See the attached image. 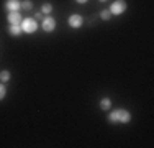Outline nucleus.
<instances>
[{
    "mask_svg": "<svg viewBox=\"0 0 154 148\" xmlns=\"http://www.w3.org/2000/svg\"><path fill=\"white\" fill-rule=\"evenodd\" d=\"M43 18H45V15H43L41 12H39V13H35V20H36V21H38V20H43Z\"/></svg>",
    "mask_w": 154,
    "mask_h": 148,
    "instance_id": "nucleus-15",
    "label": "nucleus"
},
{
    "mask_svg": "<svg viewBox=\"0 0 154 148\" xmlns=\"http://www.w3.org/2000/svg\"><path fill=\"white\" fill-rule=\"evenodd\" d=\"M8 33H10L12 36H20L21 33H23L21 25H10V27H8Z\"/></svg>",
    "mask_w": 154,
    "mask_h": 148,
    "instance_id": "nucleus-8",
    "label": "nucleus"
},
{
    "mask_svg": "<svg viewBox=\"0 0 154 148\" xmlns=\"http://www.w3.org/2000/svg\"><path fill=\"white\" fill-rule=\"evenodd\" d=\"M20 25H21L23 33H35L36 30H38V21H36L35 18H23Z\"/></svg>",
    "mask_w": 154,
    "mask_h": 148,
    "instance_id": "nucleus-2",
    "label": "nucleus"
},
{
    "mask_svg": "<svg viewBox=\"0 0 154 148\" xmlns=\"http://www.w3.org/2000/svg\"><path fill=\"white\" fill-rule=\"evenodd\" d=\"M126 8H128V3L125 2V0H116V2H113L112 5H110V13L112 15H122L126 12Z\"/></svg>",
    "mask_w": 154,
    "mask_h": 148,
    "instance_id": "nucleus-3",
    "label": "nucleus"
},
{
    "mask_svg": "<svg viewBox=\"0 0 154 148\" xmlns=\"http://www.w3.org/2000/svg\"><path fill=\"white\" fill-rule=\"evenodd\" d=\"M82 23H84V18L80 17L79 13H72L71 17H69V20H67V25L71 28H74V30L80 28V27H82Z\"/></svg>",
    "mask_w": 154,
    "mask_h": 148,
    "instance_id": "nucleus-5",
    "label": "nucleus"
},
{
    "mask_svg": "<svg viewBox=\"0 0 154 148\" xmlns=\"http://www.w3.org/2000/svg\"><path fill=\"white\" fill-rule=\"evenodd\" d=\"M7 20H8L10 25H20L21 20H23V15L20 12H8L7 13Z\"/></svg>",
    "mask_w": 154,
    "mask_h": 148,
    "instance_id": "nucleus-7",
    "label": "nucleus"
},
{
    "mask_svg": "<svg viewBox=\"0 0 154 148\" xmlns=\"http://www.w3.org/2000/svg\"><path fill=\"white\" fill-rule=\"evenodd\" d=\"M98 2H108V0H98Z\"/></svg>",
    "mask_w": 154,
    "mask_h": 148,
    "instance_id": "nucleus-17",
    "label": "nucleus"
},
{
    "mask_svg": "<svg viewBox=\"0 0 154 148\" xmlns=\"http://www.w3.org/2000/svg\"><path fill=\"white\" fill-rule=\"evenodd\" d=\"M51 12H53V5H51V3H43L41 5V13L46 17V15H49Z\"/></svg>",
    "mask_w": 154,
    "mask_h": 148,
    "instance_id": "nucleus-10",
    "label": "nucleus"
},
{
    "mask_svg": "<svg viewBox=\"0 0 154 148\" xmlns=\"http://www.w3.org/2000/svg\"><path fill=\"white\" fill-rule=\"evenodd\" d=\"M77 3H87V0H75Z\"/></svg>",
    "mask_w": 154,
    "mask_h": 148,
    "instance_id": "nucleus-16",
    "label": "nucleus"
},
{
    "mask_svg": "<svg viewBox=\"0 0 154 148\" xmlns=\"http://www.w3.org/2000/svg\"><path fill=\"white\" fill-rule=\"evenodd\" d=\"M7 12H20L21 10V0H5L3 3Z\"/></svg>",
    "mask_w": 154,
    "mask_h": 148,
    "instance_id": "nucleus-6",
    "label": "nucleus"
},
{
    "mask_svg": "<svg viewBox=\"0 0 154 148\" xmlns=\"http://www.w3.org/2000/svg\"><path fill=\"white\" fill-rule=\"evenodd\" d=\"M108 122L112 124H130L131 122V114L126 109H118L108 114Z\"/></svg>",
    "mask_w": 154,
    "mask_h": 148,
    "instance_id": "nucleus-1",
    "label": "nucleus"
},
{
    "mask_svg": "<svg viewBox=\"0 0 154 148\" xmlns=\"http://www.w3.org/2000/svg\"><path fill=\"white\" fill-rule=\"evenodd\" d=\"M41 28L45 30L46 33L54 31V30H56V20H54L51 15H46V17L41 20Z\"/></svg>",
    "mask_w": 154,
    "mask_h": 148,
    "instance_id": "nucleus-4",
    "label": "nucleus"
},
{
    "mask_svg": "<svg viewBox=\"0 0 154 148\" xmlns=\"http://www.w3.org/2000/svg\"><path fill=\"white\" fill-rule=\"evenodd\" d=\"M31 8H33L31 0H21V10H31Z\"/></svg>",
    "mask_w": 154,
    "mask_h": 148,
    "instance_id": "nucleus-12",
    "label": "nucleus"
},
{
    "mask_svg": "<svg viewBox=\"0 0 154 148\" xmlns=\"http://www.w3.org/2000/svg\"><path fill=\"white\" fill-rule=\"evenodd\" d=\"M110 107H112V101H110L108 97H105L100 101V109L102 110H110Z\"/></svg>",
    "mask_w": 154,
    "mask_h": 148,
    "instance_id": "nucleus-9",
    "label": "nucleus"
},
{
    "mask_svg": "<svg viewBox=\"0 0 154 148\" xmlns=\"http://www.w3.org/2000/svg\"><path fill=\"white\" fill-rule=\"evenodd\" d=\"M100 18H102V20H105V21L110 20V18H112V13H110V10H107V8L102 10V12H100Z\"/></svg>",
    "mask_w": 154,
    "mask_h": 148,
    "instance_id": "nucleus-13",
    "label": "nucleus"
},
{
    "mask_svg": "<svg viewBox=\"0 0 154 148\" xmlns=\"http://www.w3.org/2000/svg\"><path fill=\"white\" fill-rule=\"evenodd\" d=\"M8 81H10V71H7V69L5 71H0V82L5 84V82H8Z\"/></svg>",
    "mask_w": 154,
    "mask_h": 148,
    "instance_id": "nucleus-11",
    "label": "nucleus"
},
{
    "mask_svg": "<svg viewBox=\"0 0 154 148\" xmlns=\"http://www.w3.org/2000/svg\"><path fill=\"white\" fill-rule=\"evenodd\" d=\"M5 95H7V87H5V84H3V82H0V101L5 99Z\"/></svg>",
    "mask_w": 154,
    "mask_h": 148,
    "instance_id": "nucleus-14",
    "label": "nucleus"
}]
</instances>
